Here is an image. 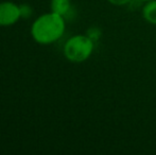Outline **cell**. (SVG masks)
Segmentation results:
<instances>
[{"instance_id": "4", "label": "cell", "mask_w": 156, "mask_h": 155, "mask_svg": "<svg viewBox=\"0 0 156 155\" xmlns=\"http://www.w3.org/2000/svg\"><path fill=\"white\" fill-rule=\"evenodd\" d=\"M142 17L148 23L156 25V0L146 2L142 8Z\"/></svg>"}, {"instance_id": "1", "label": "cell", "mask_w": 156, "mask_h": 155, "mask_svg": "<svg viewBox=\"0 0 156 155\" xmlns=\"http://www.w3.org/2000/svg\"><path fill=\"white\" fill-rule=\"evenodd\" d=\"M65 32V20L54 12L39 16L31 28L32 37L41 45H49L62 37Z\"/></svg>"}, {"instance_id": "3", "label": "cell", "mask_w": 156, "mask_h": 155, "mask_svg": "<svg viewBox=\"0 0 156 155\" xmlns=\"http://www.w3.org/2000/svg\"><path fill=\"white\" fill-rule=\"evenodd\" d=\"M20 17V6L11 1L0 3V26H2V27L12 26L16 23Z\"/></svg>"}, {"instance_id": "5", "label": "cell", "mask_w": 156, "mask_h": 155, "mask_svg": "<svg viewBox=\"0 0 156 155\" xmlns=\"http://www.w3.org/2000/svg\"><path fill=\"white\" fill-rule=\"evenodd\" d=\"M51 11L58 15H66L70 10V0H51Z\"/></svg>"}, {"instance_id": "2", "label": "cell", "mask_w": 156, "mask_h": 155, "mask_svg": "<svg viewBox=\"0 0 156 155\" xmlns=\"http://www.w3.org/2000/svg\"><path fill=\"white\" fill-rule=\"evenodd\" d=\"M94 51V41L88 35H74L66 41L64 54L66 58L73 63H82L91 55Z\"/></svg>"}, {"instance_id": "7", "label": "cell", "mask_w": 156, "mask_h": 155, "mask_svg": "<svg viewBox=\"0 0 156 155\" xmlns=\"http://www.w3.org/2000/svg\"><path fill=\"white\" fill-rule=\"evenodd\" d=\"M140 1H142V2H149V1H152V0H140Z\"/></svg>"}, {"instance_id": "6", "label": "cell", "mask_w": 156, "mask_h": 155, "mask_svg": "<svg viewBox=\"0 0 156 155\" xmlns=\"http://www.w3.org/2000/svg\"><path fill=\"white\" fill-rule=\"evenodd\" d=\"M109 3L114 4V5H125V4H129V2H132L133 0H107Z\"/></svg>"}]
</instances>
